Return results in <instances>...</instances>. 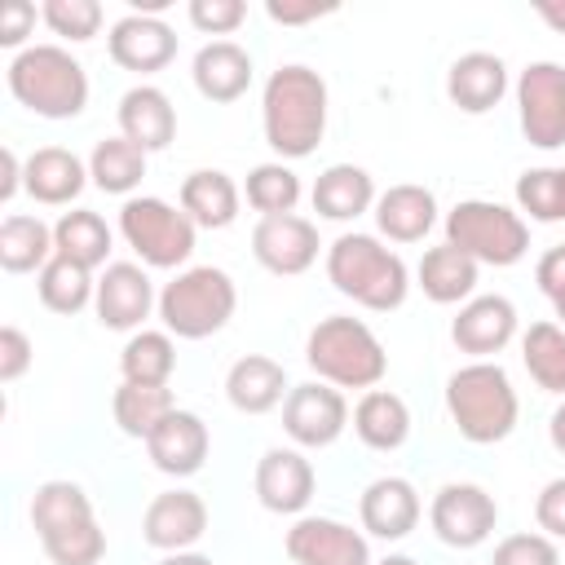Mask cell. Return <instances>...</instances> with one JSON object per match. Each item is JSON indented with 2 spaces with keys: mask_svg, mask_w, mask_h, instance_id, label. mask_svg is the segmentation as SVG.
Wrapping results in <instances>:
<instances>
[{
  "mask_svg": "<svg viewBox=\"0 0 565 565\" xmlns=\"http://www.w3.org/2000/svg\"><path fill=\"white\" fill-rule=\"evenodd\" d=\"M260 124L278 163L313 154L327 132V79L300 62L278 66L260 93Z\"/></svg>",
  "mask_w": 565,
  "mask_h": 565,
  "instance_id": "1",
  "label": "cell"
},
{
  "mask_svg": "<svg viewBox=\"0 0 565 565\" xmlns=\"http://www.w3.org/2000/svg\"><path fill=\"white\" fill-rule=\"evenodd\" d=\"M327 278L340 296L371 313H388L411 291V269L397 252H388L375 234H340L327 247Z\"/></svg>",
  "mask_w": 565,
  "mask_h": 565,
  "instance_id": "2",
  "label": "cell"
},
{
  "mask_svg": "<svg viewBox=\"0 0 565 565\" xmlns=\"http://www.w3.org/2000/svg\"><path fill=\"white\" fill-rule=\"evenodd\" d=\"M31 525L53 565H97L106 556V530L93 516L84 486L44 481L31 494Z\"/></svg>",
  "mask_w": 565,
  "mask_h": 565,
  "instance_id": "3",
  "label": "cell"
},
{
  "mask_svg": "<svg viewBox=\"0 0 565 565\" xmlns=\"http://www.w3.org/2000/svg\"><path fill=\"white\" fill-rule=\"evenodd\" d=\"M446 411L463 441L494 446V441L512 437L521 402L499 362H468L446 380Z\"/></svg>",
  "mask_w": 565,
  "mask_h": 565,
  "instance_id": "4",
  "label": "cell"
},
{
  "mask_svg": "<svg viewBox=\"0 0 565 565\" xmlns=\"http://www.w3.org/2000/svg\"><path fill=\"white\" fill-rule=\"evenodd\" d=\"M9 93L40 119H75L88 106V71L62 44H26L9 62Z\"/></svg>",
  "mask_w": 565,
  "mask_h": 565,
  "instance_id": "5",
  "label": "cell"
},
{
  "mask_svg": "<svg viewBox=\"0 0 565 565\" xmlns=\"http://www.w3.org/2000/svg\"><path fill=\"white\" fill-rule=\"evenodd\" d=\"M305 362L322 384H335V388H375L388 371V353L380 335L349 313H331L309 331Z\"/></svg>",
  "mask_w": 565,
  "mask_h": 565,
  "instance_id": "6",
  "label": "cell"
},
{
  "mask_svg": "<svg viewBox=\"0 0 565 565\" xmlns=\"http://www.w3.org/2000/svg\"><path fill=\"white\" fill-rule=\"evenodd\" d=\"M234 309H238V287L216 265L181 269L159 291L163 331L177 335V340H207V335H216L234 318Z\"/></svg>",
  "mask_w": 565,
  "mask_h": 565,
  "instance_id": "7",
  "label": "cell"
},
{
  "mask_svg": "<svg viewBox=\"0 0 565 565\" xmlns=\"http://www.w3.org/2000/svg\"><path fill=\"white\" fill-rule=\"evenodd\" d=\"M446 243L472 256L477 265L508 269L530 252V225L521 212L490 203V199H463L446 212Z\"/></svg>",
  "mask_w": 565,
  "mask_h": 565,
  "instance_id": "8",
  "label": "cell"
},
{
  "mask_svg": "<svg viewBox=\"0 0 565 565\" xmlns=\"http://www.w3.org/2000/svg\"><path fill=\"white\" fill-rule=\"evenodd\" d=\"M119 234L141 256V265L177 269V265L190 260L199 225L181 207H172L168 199L137 194V199H124V207H119Z\"/></svg>",
  "mask_w": 565,
  "mask_h": 565,
  "instance_id": "9",
  "label": "cell"
},
{
  "mask_svg": "<svg viewBox=\"0 0 565 565\" xmlns=\"http://www.w3.org/2000/svg\"><path fill=\"white\" fill-rule=\"evenodd\" d=\"M516 115L521 132L539 150L565 146V66L561 62H530L516 79Z\"/></svg>",
  "mask_w": 565,
  "mask_h": 565,
  "instance_id": "10",
  "label": "cell"
},
{
  "mask_svg": "<svg viewBox=\"0 0 565 565\" xmlns=\"http://www.w3.org/2000/svg\"><path fill=\"white\" fill-rule=\"evenodd\" d=\"M428 521H433V530H437V539H441L446 547L468 552V547H481V543L494 534V525H499V503H494L490 490H481V486H472V481H450V486H441V490L433 494Z\"/></svg>",
  "mask_w": 565,
  "mask_h": 565,
  "instance_id": "11",
  "label": "cell"
},
{
  "mask_svg": "<svg viewBox=\"0 0 565 565\" xmlns=\"http://www.w3.org/2000/svg\"><path fill=\"white\" fill-rule=\"evenodd\" d=\"M349 428V402L335 384H322V380H309V384H296L282 402V433L305 446V450H322L331 441H340V433Z\"/></svg>",
  "mask_w": 565,
  "mask_h": 565,
  "instance_id": "12",
  "label": "cell"
},
{
  "mask_svg": "<svg viewBox=\"0 0 565 565\" xmlns=\"http://www.w3.org/2000/svg\"><path fill=\"white\" fill-rule=\"evenodd\" d=\"M159 305L154 296V282L141 265L132 260H110L97 278V296H93V309H97V322L106 331H137L150 309Z\"/></svg>",
  "mask_w": 565,
  "mask_h": 565,
  "instance_id": "13",
  "label": "cell"
},
{
  "mask_svg": "<svg viewBox=\"0 0 565 565\" xmlns=\"http://www.w3.org/2000/svg\"><path fill=\"white\" fill-rule=\"evenodd\" d=\"M318 225L287 212V216H260L252 230V256L278 274V278H296L318 260Z\"/></svg>",
  "mask_w": 565,
  "mask_h": 565,
  "instance_id": "14",
  "label": "cell"
},
{
  "mask_svg": "<svg viewBox=\"0 0 565 565\" xmlns=\"http://www.w3.org/2000/svg\"><path fill=\"white\" fill-rule=\"evenodd\" d=\"M313 463L291 450V446H269L256 463V499L265 512H278V516H300L313 499Z\"/></svg>",
  "mask_w": 565,
  "mask_h": 565,
  "instance_id": "15",
  "label": "cell"
},
{
  "mask_svg": "<svg viewBox=\"0 0 565 565\" xmlns=\"http://www.w3.org/2000/svg\"><path fill=\"white\" fill-rule=\"evenodd\" d=\"M287 556L296 565H371L366 539L335 516H300L287 530Z\"/></svg>",
  "mask_w": 565,
  "mask_h": 565,
  "instance_id": "16",
  "label": "cell"
},
{
  "mask_svg": "<svg viewBox=\"0 0 565 565\" xmlns=\"http://www.w3.org/2000/svg\"><path fill=\"white\" fill-rule=\"evenodd\" d=\"M110 62L132 71V75H154L177 57V31L163 18H146V13H124L110 35H106Z\"/></svg>",
  "mask_w": 565,
  "mask_h": 565,
  "instance_id": "17",
  "label": "cell"
},
{
  "mask_svg": "<svg viewBox=\"0 0 565 565\" xmlns=\"http://www.w3.org/2000/svg\"><path fill=\"white\" fill-rule=\"evenodd\" d=\"M207 534V503L194 490H163L141 516V539L159 552H190Z\"/></svg>",
  "mask_w": 565,
  "mask_h": 565,
  "instance_id": "18",
  "label": "cell"
},
{
  "mask_svg": "<svg viewBox=\"0 0 565 565\" xmlns=\"http://www.w3.org/2000/svg\"><path fill=\"white\" fill-rule=\"evenodd\" d=\"M516 335V305L508 296H472L459 305L455 322H450V340L459 353H472L477 362H486L490 353L508 349V340Z\"/></svg>",
  "mask_w": 565,
  "mask_h": 565,
  "instance_id": "19",
  "label": "cell"
},
{
  "mask_svg": "<svg viewBox=\"0 0 565 565\" xmlns=\"http://www.w3.org/2000/svg\"><path fill=\"white\" fill-rule=\"evenodd\" d=\"M207 424L194 411H172L150 437H146V455L159 472L168 477H194L207 463Z\"/></svg>",
  "mask_w": 565,
  "mask_h": 565,
  "instance_id": "20",
  "label": "cell"
},
{
  "mask_svg": "<svg viewBox=\"0 0 565 565\" xmlns=\"http://www.w3.org/2000/svg\"><path fill=\"white\" fill-rule=\"evenodd\" d=\"M358 516L366 534L397 543L419 525V494L406 477H375L358 499Z\"/></svg>",
  "mask_w": 565,
  "mask_h": 565,
  "instance_id": "21",
  "label": "cell"
},
{
  "mask_svg": "<svg viewBox=\"0 0 565 565\" xmlns=\"http://www.w3.org/2000/svg\"><path fill=\"white\" fill-rule=\"evenodd\" d=\"M503 93H508V66H503L499 53L472 49V53L455 57L450 71H446V97H450L463 115H486V110H494V106L503 102Z\"/></svg>",
  "mask_w": 565,
  "mask_h": 565,
  "instance_id": "22",
  "label": "cell"
},
{
  "mask_svg": "<svg viewBox=\"0 0 565 565\" xmlns=\"http://www.w3.org/2000/svg\"><path fill=\"white\" fill-rule=\"evenodd\" d=\"M119 137H128L146 154L172 146V137H177V106H172V97L163 88H154V84L128 88L119 97Z\"/></svg>",
  "mask_w": 565,
  "mask_h": 565,
  "instance_id": "23",
  "label": "cell"
},
{
  "mask_svg": "<svg viewBox=\"0 0 565 565\" xmlns=\"http://www.w3.org/2000/svg\"><path fill=\"white\" fill-rule=\"evenodd\" d=\"M84 185H88V163L66 146H40L22 168V190L44 207H62L79 199Z\"/></svg>",
  "mask_w": 565,
  "mask_h": 565,
  "instance_id": "24",
  "label": "cell"
},
{
  "mask_svg": "<svg viewBox=\"0 0 565 565\" xmlns=\"http://www.w3.org/2000/svg\"><path fill=\"white\" fill-rule=\"evenodd\" d=\"M190 75H194V88L207 102H216V106L238 102L252 88V53L243 44H234V40H212V44H203L194 53Z\"/></svg>",
  "mask_w": 565,
  "mask_h": 565,
  "instance_id": "25",
  "label": "cell"
},
{
  "mask_svg": "<svg viewBox=\"0 0 565 565\" xmlns=\"http://www.w3.org/2000/svg\"><path fill=\"white\" fill-rule=\"evenodd\" d=\"M375 225L388 243H424V234L437 225V199L428 185H415V181H402V185H388L380 199H375Z\"/></svg>",
  "mask_w": 565,
  "mask_h": 565,
  "instance_id": "26",
  "label": "cell"
},
{
  "mask_svg": "<svg viewBox=\"0 0 565 565\" xmlns=\"http://www.w3.org/2000/svg\"><path fill=\"white\" fill-rule=\"evenodd\" d=\"M282 393H291V388H287V371H282V362H274V358H265V353L238 358V362L230 366V375H225V397H230V406L243 411V415H265V411H274L278 402H287Z\"/></svg>",
  "mask_w": 565,
  "mask_h": 565,
  "instance_id": "27",
  "label": "cell"
},
{
  "mask_svg": "<svg viewBox=\"0 0 565 565\" xmlns=\"http://www.w3.org/2000/svg\"><path fill=\"white\" fill-rule=\"evenodd\" d=\"M238 185L230 172L221 168H199L181 181V212L199 225V230H225L238 221Z\"/></svg>",
  "mask_w": 565,
  "mask_h": 565,
  "instance_id": "28",
  "label": "cell"
},
{
  "mask_svg": "<svg viewBox=\"0 0 565 565\" xmlns=\"http://www.w3.org/2000/svg\"><path fill=\"white\" fill-rule=\"evenodd\" d=\"M375 181L366 168L358 163H331L318 181H313V212L327 221H358L362 212L375 207Z\"/></svg>",
  "mask_w": 565,
  "mask_h": 565,
  "instance_id": "29",
  "label": "cell"
},
{
  "mask_svg": "<svg viewBox=\"0 0 565 565\" xmlns=\"http://www.w3.org/2000/svg\"><path fill=\"white\" fill-rule=\"evenodd\" d=\"M477 260L463 256L459 247L441 243V247H428L415 278H419V291L433 300V305H459V300H472V287H477Z\"/></svg>",
  "mask_w": 565,
  "mask_h": 565,
  "instance_id": "30",
  "label": "cell"
},
{
  "mask_svg": "<svg viewBox=\"0 0 565 565\" xmlns=\"http://www.w3.org/2000/svg\"><path fill=\"white\" fill-rule=\"evenodd\" d=\"M353 433L371 450H397L411 437V411L388 388H366L353 406Z\"/></svg>",
  "mask_w": 565,
  "mask_h": 565,
  "instance_id": "31",
  "label": "cell"
},
{
  "mask_svg": "<svg viewBox=\"0 0 565 565\" xmlns=\"http://www.w3.org/2000/svg\"><path fill=\"white\" fill-rule=\"evenodd\" d=\"M57 256L53 225L40 216H4L0 225V269L4 274H35Z\"/></svg>",
  "mask_w": 565,
  "mask_h": 565,
  "instance_id": "32",
  "label": "cell"
},
{
  "mask_svg": "<svg viewBox=\"0 0 565 565\" xmlns=\"http://www.w3.org/2000/svg\"><path fill=\"white\" fill-rule=\"evenodd\" d=\"M110 411H115V424H119L124 437L146 441V437L177 411V402H172V388H168V384H128V380H124V384L115 388Z\"/></svg>",
  "mask_w": 565,
  "mask_h": 565,
  "instance_id": "33",
  "label": "cell"
},
{
  "mask_svg": "<svg viewBox=\"0 0 565 565\" xmlns=\"http://www.w3.org/2000/svg\"><path fill=\"white\" fill-rule=\"evenodd\" d=\"M53 247H57V256H66L75 265L97 269L110 256V225L97 212H88V207L62 212L57 225H53Z\"/></svg>",
  "mask_w": 565,
  "mask_h": 565,
  "instance_id": "34",
  "label": "cell"
},
{
  "mask_svg": "<svg viewBox=\"0 0 565 565\" xmlns=\"http://www.w3.org/2000/svg\"><path fill=\"white\" fill-rule=\"evenodd\" d=\"M146 177V150L128 137H106L88 154V181L106 194H132Z\"/></svg>",
  "mask_w": 565,
  "mask_h": 565,
  "instance_id": "35",
  "label": "cell"
},
{
  "mask_svg": "<svg viewBox=\"0 0 565 565\" xmlns=\"http://www.w3.org/2000/svg\"><path fill=\"white\" fill-rule=\"evenodd\" d=\"M35 291H40V305L44 309H53V313H79L97 296V278H93V269L66 260V256H53L40 269Z\"/></svg>",
  "mask_w": 565,
  "mask_h": 565,
  "instance_id": "36",
  "label": "cell"
},
{
  "mask_svg": "<svg viewBox=\"0 0 565 565\" xmlns=\"http://www.w3.org/2000/svg\"><path fill=\"white\" fill-rule=\"evenodd\" d=\"M119 371L128 384H168L177 371V344L168 331H132L124 353H119Z\"/></svg>",
  "mask_w": 565,
  "mask_h": 565,
  "instance_id": "37",
  "label": "cell"
},
{
  "mask_svg": "<svg viewBox=\"0 0 565 565\" xmlns=\"http://www.w3.org/2000/svg\"><path fill=\"white\" fill-rule=\"evenodd\" d=\"M521 362L543 393H565V327L534 322L521 335Z\"/></svg>",
  "mask_w": 565,
  "mask_h": 565,
  "instance_id": "38",
  "label": "cell"
},
{
  "mask_svg": "<svg viewBox=\"0 0 565 565\" xmlns=\"http://www.w3.org/2000/svg\"><path fill=\"white\" fill-rule=\"evenodd\" d=\"M243 194L260 216H287L300 203V177L287 163H256L247 172Z\"/></svg>",
  "mask_w": 565,
  "mask_h": 565,
  "instance_id": "39",
  "label": "cell"
},
{
  "mask_svg": "<svg viewBox=\"0 0 565 565\" xmlns=\"http://www.w3.org/2000/svg\"><path fill=\"white\" fill-rule=\"evenodd\" d=\"M516 207L530 221H565V168H525L516 177Z\"/></svg>",
  "mask_w": 565,
  "mask_h": 565,
  "instance_id": "40",
  "label": "cell"
},
{
  "mask_svg": "<svg viewBox=\"0 0 565 565\" xmlns=\"http://www.w3.org/2000/svg\"><path fill=\"white\" fill-rule=\"evenodd\" d=\"M40 18L49 22L53 35L75 40V44H84L102 31V4L97 0H44Z\"/></svg>",
  "mask_w": 565,
  "mask_h": 565,
  "instance_id": "41",
  "label": "cell"
},
{
  "mask_svg": "<svg viewBox=\"0 0 565 565\" xmlns=\"http://www.w3.org/2000/svg\"><path fill=\"white\" fill-rule=\"evenodd\" d=\"M490 565H561V552L547 534H508Z\"/></svg>",
  "mask_w": 565,
  "mask_h": 565,
  "instance_id": "42",
  "label": "cell"
},
{
  "mask_svg": "<svg viewBox=\"0 0 565 565\" xmlns=\"http://www.w3.org/2000/svg\"><path fill=\"white\" fill-rule=\"evenodd\" d=\"M243 18H247L243 0H190V22L203 35H230L243 26Z\"/></svg>",
  "mask_w": 565,
  "mask_h": 565,
  "instance_id": "43",
  "label": "cell"
},
{
  "mask_svg": "<svg viewBox=\"0 0 565 565\" xmlns=\"http://www.w3.org/2000/svg\"><path fill=\"white\" fill-rule=\"evenodd\" d=\"M35 362V344L22 327H0V384H13L31 371Z\"/></svg>",
  "mask_w": 565,
  "mask_h": 565,
  "instance_id": "44",
  "label": "cell"
},
{
  "mask_svg": "<svg viewBox=\"0 0 565 565\" xmlns=\"http://www.w3.org/2000/svg\"><path fill=\"white\" fill-rule=\"evenodd\" d=\"M534 521L547 539H565V477H552L534 499Z\"/></svg>",
  "mask_w": 565,
  "mask_h": 565,
  "instance_id": "45",
  "label": "cell"
},
{
  "mask_svg": "<svg viewBox=\"0 0 565 565\" xmlns=\"http://www.w3.org/2000/svg\"><path fill=\"white\" fill-rule=\"evenodd\" d=\"M31 31H35V4H31V0H9V4L0 9V44H4V49H18ZM18 53H22V49H18Z\"/></svg>",
  "mask_w": 565,
  "mask_h": 565,
  "instance_id": "46",
  "label": "cell"
},
{
  "mask_svg": "<svg viewBox=\"0 0 565 565\" xmlns=\"http://www.w3.org/2000/svg\"><path fill=\"white\" fill-rule=\"evenodd\" d=\"M534 282H539V291H543L547 300H556V296L565 291V243H561V247H547V252L539 256Z\"/></svg>",
  "mask_w": 565,
  "mask_h": 565,
  "instance_id": "47",
  "label": "cell"
},
{
  "mask_svg": "<svg viewBox=\"0 0 565 565\" xmlns=\"http://www.w3.org/2000/svg\"><path fill=\"white\" fill-rule=\"evenodd\" d=\"M265 13L274 22H282V26H300V22H313V18L331 13V4H318V0H309V4H278V0H269Z\"/></svg>",
  "mask_w": 565,
  "mask_h": 565,
  "instance_id": "48",
  "label": "cell"
},
{
  "mask_svg": "<svg viewBox=\"0 0 565 565\" xmlns=\"http://www.w3.org/2000/svg\"><path fill=\"white\" fill-rule=\"evenodd\" d=\"M22 168H26V163L13 154V146H4V150H0V203H9V199L22 190Z\"/></svg>",
  "mask_w": 565,
  "mask_h": 565,
  "instance_id": "49",
  "label": "cell"
},
{
  "mask_svg": "<svg viewBox=\"0 0 565 565\" xmlns=\"http://www.w3.org/2000/svg\"><path fill=\"white\" fill-rule=\"evenodd\" d=\"M534 13H539L552 31H561V35H565V0H539V4H534Z\"/></svg>",
  "mask_w": 565,
  "mask_h": 565,
  "instance_id": "50",
  "label": "cell"
},
{
  "mask_svg": "<svg viewBox=\"0 0 565 565\" xmlns=\"http://www.w3.org/2000/svg\"><path fill=\"white\" fill-rule=\"evenodd\" d=\"M547 441L565 455V402H561V406L552 411V419H547Z\"/></svg>",
  "mask_w": 565,
  "mask_h": 565,
  "instance_id": "51",
  "label": "cell"
},
{
  "mask_svg": "<svg viewBox=\"0 0 565 565\" xmlns=\"http://www.w3.org/2000/svg\"><path fill=\"white\" fill-rule=\"evenodd\" d=\"M159 565H216V561L203 556V552H168Z\"/></svg>",
  "mask_w": 565,
  "mask_h": 565,
  "instance_id": "52",
  "label": "cell"
},
{
  "mask_svg": "<svg viewBox=\"0 0 565 565\" xmlns=\"http://www.w3.org/2000/svg\"><path fill=\"white\" fill-rule=\"evenodd\" d=\"M375 565H419L415 556H402V552H393V556H384V561H375Z\"/></svg>",
  "mask_w": 565,
  "mask_h": 565,
  "instance_id": "53",
  "label": "cell"
},
{
  "mask_svg": "<svg viewBox=\"0 0 565 565\" xmlns=\"http://www.w3.org/2000/svg\"><path fill=\"white\" fill-rule=\"evenodd\" d=\"M552 309H556V318H561V327H565V291L552 300Z\"/></svg>",
  "mask_w": 565,
  "mask_h": 565,
  "instance_id": "54",
  "label": "cell"
}]
</instances>
